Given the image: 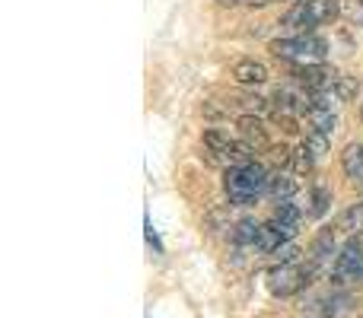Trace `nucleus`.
I'll return each instance as SVG.
<instances>
[{
    "instance_id": "f03ea898",
    "label": "nucleus",
    "mask_w": 363,
    "mask_h": 318,
    "mask_svg": "<svg viewBox=\"0 0 363 318\" xmlns=\"http://www.w3.org/2000/svg\"><path fill=\"white\" fill-rule=\"evenodd\" d=\"M271 51L284 61L294 64H319L328 55V42L319 35H296V38H277L271 42Z\"/></svg>"
},
{
    "instance_id": "4be33fe9",
    "label": "nucleus",
    "mask_w": 363,
    "mask_h": 318,
    "mask_svg": "<svg viewBox=\"0 0 363 318\" xmlns=\"http://www.w3.org/2000/svg\"><path fill=\"white\" fill-rule=\"evenodd\" d=\"M354 16L363 19V0H360V4H354Z\"/></svg>"
},
{
    "instance_id": "4468645a",
    "label": "nucleus",
    "mask_w": 363,
    "mask_h": 318,
    "mask_svg": "<svg viewBox=\"0 0 363 318\" xmlns=\"http://www.w3.org/2000/svg\"><path fill=\"white\" fill-rule=\"evenodd\" d=\"M338 229L347 232V236H360L363 232V204H354V207H347V210L341 213Z\"/></svg>"
},
{
    "instance_id": "20e7f679",
    "label": "nucleus",
    "mask_w": 363,
    "mask_h": 318,
    "mask_svg": "<svg viewBox=\"0 0 363 318\" xmlns=\"http://www.w3.org/2000/svg\"><path fill=\"white\" fill-rule=\"evenodd\" d=\"M332 280L338 287H363V249L360 242H347L332 268Z\"/></svg>"
},
{
    "instance_id": "39448f33",
    "label": "nucleus",
    "mask_w": 363,
    "mask_h": 318,
    "mask_svg": "<svg viewBox=\"0 0 363 318\" xmlns=\"http://www.w3.org/2000/svg\"><path fill=\"white\" fill-rule=\"evenodd\" d=\"M204 147H207V153H213L211 159H226V162H233V166L252 162V150H249V147H245L242 140H233L230 134L217 131V127L204 131Z\"/></svg>"
},
{
    "instance_id": "9b49d317",
    "label": "nucleus",
    "mask_w": 363,
    "mask_h": 318,
    "mask_svg": "<svg viewBox=\"0 0 363 318\" xmlns=\"http://www.w3.org/2000/svg\"><path fill=\"white\" fill-rule=\"evenodd\" d=\"M296 178H294V172H271L268 175V188H264V194H271L274 200H287L290 194H296Z\"/></svg>"
},
{
    "instance_id": "6ab92c4d",
    "label": "nucleus",
    "mask_w": 363,
    "mask_h": 318,
    "mask_svg": "<svg viewBox=\"0 0 363 318\" xmlns=\"http://www.w3.org/2000/svg\"><path fill=\"white\" fill-rule=\"evenodd\" d=\"M328 200H332V194H328L325 188H315V191H313V213H315V217H322V213H325Z\"/></svg>"
},
{
    "instance_id": "f8f14e48",
    "label": "nucleus",
    "mask_w": 363,
    "mask_h": 318,
    "mask_svg": "<svg viewBox=\"0 0 363 318\" xmlns=\"http://www.w3.org/2000/svg\"><path fill=\"white\" fill-rule=\"evenodd\" d=\"M341 169L354 185H363V144H347L341 153Z\"/></svg>"
},
{
    "instance_id": "f257e3e1",
    "label": "nucleus",
    "mask_w": 363,
    "mask_h": 318,
    "mask_svg": "<svg viewBox=\"0 0 363 318\" xmlns=\"http://www.w3.org/2000/svg\"><path fill=\"white\" fill-rule=\"evenodd\" d=\"M223 188L233 204H239V207L255 204L264 194V188H268V172H264V166H258L255 159L242 162V166H233L230 172H226Z\"/></svg>"
},
{
    "instance_id": "9d476101",
    "label": "nucleus",
    "mask_w": 363,
    "mask_h": 318,
    "mask_svg": "<svg viewBox=\"0 0 363 318\" xmlns=\"http://www.w3.org/2000/svg\"><path fill=\"white\" fill-rule=\"evenodd\" d=\"M233 76H236L239 86H262V83L268 80V67H264L262 61L245 57V61H239L236 67H233Z\"/></svg>"
},
{
    "instance_id": "6e6552de",
    "label": "nucleus",
    "mask_w": 363,
    "mask_h": 318,
    "mask_svg": "<svg viewBox=\"0 0 363 318\" xmlns=\"http://www.w3.org/2000/svg\"><path fill=\"white\" fill-rule=\"evenodd\" d=\"M294 76H296V83H300V86H309L313 93H319V89L332 86L338 74H332V70L322 67V64H300V67L294 70Z\"/></svg>"
},
{
    "instance_id": "1a4fd4ad",
    "label": "nucleus",
    "mask_w": 363,
    "mask_h": 318,
    "mask_svg": "<svg viewBox=\"0 0 363 318\" xmlns=\"http://www.w3.org/2000/svg\"><path fill=\"white\" fill-rule=\"evenodd\" d=\"M274 108H277V115L296 118V115H306L309 108H313V102H309L306 96L300 93V89L284 86V89H277V93H274Z\"/></svg>"
},
{
    "instance_id": "412c9836",
    "label": "nucleus",
    "mask_w": 363,
    "mask_h": 318,
    "mask_svg": "<svg viewBox=\"0 0 363 318\" xmlns=\"http://www.w3.org/2000/svg\"><path fill=\"white\" fill-rule=\"evenodd\" d=\"M220 6H239V4H249V0H217Z\"/></svg>"
},
{
    "instance_id": "b1692460",
    "label": "nucleus",
    "mask_w": 363,
    "mask_h": 318,
    "mask_svg": "<svg viewBox=\"0 0 363 318\" xmlns=\"http://www.w3.org/2000/svg\"><path fill=\"white\" fill-rule=\"evenodd\" d=\"M360 121H363V106H360Z\"/></svg>"
},
{
    "instance_id": "7ed1b4c3",
    "label": "nucleus",
    "mask_w": 363,
    "mask_h": 318,
    "mask_svg": "<svg viewBox=\"0 0 363 318\" xmlns=\"http://www.w3.org/2000/svg\"><path fill=\"white\" fill-rule=\"evenodd\" d=\"M335 16H338V4L335 0H300L296 6H290L284 13V25H290L296 32H309L313 25H322Z\"/></svg>"
},
{
    "instance_id": "423d86ee",
    "label": "nucleus",
    "mask_w": 363,
    "mask_h": 318,
    "mask_svg": "<svg viewBox=\"0 0 363 318\" xmlns=\"http://www.w3.org/2000/svg\"><path fill=\"white\" fill-rule=\"evenodd\" d=\"M309 283V274L303 268H296L294 261H287V264H277V268H271L268 271V290L274 296H294V293H300L303 287Z\"/></svg>"
},
{
    "instance_id": "2eb2a0df",
    "label": "nucleus",
    "mask_w": 363,
    "mask_h": 318,
    "mask_svg": "<svg viewBox=\"0 0 363 318\" xmlns=\"http://www.w3.org/2000/svg\"><path fill=\"white\" fill-rule=\"evenodd\" d=\"M258 236H262V226L255 220H239L236 229H233V242L236 245H255L258 249Z\"/></svg>"
},
{
    "instance_id": "f3484780",
    "label": "nucleus",
    "mask_w": 363,
    "mask_h": 318,
    "mask_svg": "<svg viewBox=\"0 0 363 318\" xmlns=\"http://www.w3.org/2000/svg\"><path fill=\"white\" fill-rule=\"evenodd\" d=\"M290 162H294L296 172H309V169H313V162H315V157L309 153V147L303 144V147H296V150H290Z\"/></svg>"
},
{
    "instance_id": "aec40b11",
    "label": "nucleus",
    "mask_w": 363,
    "mask_h": 318,
    "mask_svg": "<svg viewBox=\"0 0 363 318\" xmlns=\"http://www.w3.org/2000/svg\"><path fill=\"white\" fill-rule=\"evenodd\" d=\"M274 255H277V261H281V264H287V261H296V255H300V251H296V245L287 242V245H281Z\"/></svg>"
},
{
    "instance_id": "5701e85b",
    "label": "nucleus",
    "mask_w": 363,
    "mask_h": 318,
    "mask_svg": "<svg viewBox=\"0 0 363 318\" xmlns=\"http://www.w3.org/2000/svg\"><path fill=\"white\" fill-rule=\"evenodd\" d=\"M271 0H249V6H268Z\"/></svg>"
},
{
    "instance_id": "ddd939ff",
    "label": "nucleus",
    "mask_w": 363,
    "mask_h": 318,
    "mask_svg": "<svg viewBox=\"0 0 363 318\" xmlns=\"http://www.w3.org/2000/svg\"><path fill=\"white\" fill-rule=\"evenodd\" d=\"M306 118H309V131L328 134V137L335 134V125H338V115H335V108H322V106H313V108H309Z\"/></svg>"
},
{
    "instance_id": "a211bd4d",
    "label": "nucleus",
    "mask_w": 363,
    "mask_h": 318,
    "mask_svg": "<svg viewBox=\"0 0 363 318\" xmlns=\"http://www.w3.org/2000/svg\"><path fill=\"white\" fill-rule=\"evenodd\" d=\"M328 140H332V137H328V134H315V131H309V134H306V140H303V144H306V147H309V153H313V157L319 159L322 153L328 150Z\"/></svg>"
},
{
    "instance_id": "0eeeda50",
    "label": "nucleus",
    "mask_w": 363,
    "mask_h": 318,
    "mask_svg": "<svg viewBox=\"0 0 363 318\" xmlns=\"http://www.w3.org/2000/svg\"><path fill=\"white\" fill-rule=\"evenodd\" d=\"M236 127H239V137H242V144L249 147L252 153L271 150L268 131H264V125H262V118H258V115H242V118L236 121Z\"/></svg>"
},
{
    "instance_id": "dca6fc26",
    "label": "nucleus",
    "mask_w": 363,
    "mask_h": 318,
    "mask_svg": "<svg viewBox=\"0 0 363 318\" xmlns=\"http://www.w3.org/2000/svg\"><path fill=\"white\" fill-rule=\"evenodd\" d=\"M274 220H284V223H290V226H300L303 213H300V207H294L290 200H277V207H274Z\"/></svg>"
}]
</instances>
